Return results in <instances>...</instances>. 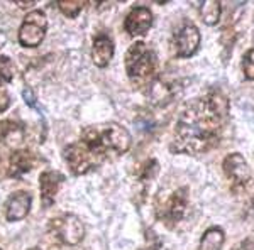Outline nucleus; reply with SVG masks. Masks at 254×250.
<instances>
[{"instance_id": "obj_13", "label": "nucleus", "mask_w": 254, "mask_h": 250, "mask_svg": "<svg viewBox=\"0 0 254 250\" xmlns=\"http://www.w3.org/2000/svg\"><path fill=\"white\" fill-rule=\"evenodd\" d=\"M32 196L27 191H15L5 201V218L9 221H19L26 218L31 211Z\"/></svg>"}, {"instance_id": "obj_3", "label": "nucleus", "mask_w": 254, "mask_h": 250, "mask_svg": "<svg viewBox=\"0 0 254 250\" xmlns=\"http://www.w3.org/2000/svg\"><path fill=\"white\" fill-rule=\"evenodd\" d=\"M93 135H95L98 146L105 150L107 157L110 155H121L126 154L130 149V137L129 130L126 127L116 124V122H110V124L100 125V127H92Z\"/></svg>"}, {"instance_id": "obj_1", "label": "nucleus", "mask_w": 254, "mask_h": 250, "mask_svg": "<svg viewBox=\"0 0 254 250\" xmlns=\"http://www.w3.org/2000/svg\"><path fill=\"white\" fill-rule=\"evenodd\" d=\"M227 115L229 100L220 88H210L203 97L187 101L176 118L170 150L190 155L208 152L220 142Z\"/></svg>"}, {"instance_id": "obj_26", "label": "nucleus", "mask_w": 254, "mask_h": 250, "mask_svg": "<svg viewBox=\"0 0 254 250\" xmlns=\"http://www.w3.org/2000/svg\"><path fill=\"white\" fill-rule=\"evenodd\" d=\"M29 250H41V249H38V247H34V249H29Z\"/></svg>"}, {"instance_id": "obj_12", "label": "nucleus", "mask_w": 254, "mask_h": 250, "mask_svg": "<svg viewBox=\"0 0 254 250\" xmlns=\"http://www.w3.org/2000/svg\"><path fill=\"white\" fill-rule=\"evenodd\" d=\"M64 183V176L58 171H44L39 176V190H41V201L44 208H49L55 203L60 186Z\"/></svg>"}, {"instance_id": "obj_22", "label": "nucleus", "mask_w": 254, "mask_h": 250, "mask_svg": "<svg viewBox=\"0 0 254 250\" xmlns=\"http://www.w3.org/2000/svg\"><path fill=\"white\" fill-rule=\"evenodd\" d=\"M158 171H159L158 161L156 159H149V161H146L142 164L141 171H139V179H142V181H151V179L158 174Z\"/></svg>"}, {"instance_id": "obj_7", "label": "nucleus", "mask_w": 254, "mask_h": 250, "mask_svg": "<svg viewBox=\"0 0 254 250\" xmlns=\"http://www.w3.org/2000/svg\"><path fill=\"white\" fill-rule=\"evenodd\" d=\"M48 19L43 10H32L24 17L19 27V43L24 48H36L46 38Z\"/></svg>"}, {"instance_id": "obj_23", "label": "nucleus", "mask_w": 254, "mask_h": 250, "mask_svg": "<svg viewBox=\"0 0 254 250\" xmlns=\"http://www.w3.org/2000/svg\"><path fill=\"white\" fill-rule=\"evenodd\" d=\"M22 95H24V100H26V103L29 105L31 108H38V101H36V95H34V92H32L31 88H24Z\"/></svg>"}, {"instance_id": "obj_20", "label": "nucleus", "mask_w": 254, "mask_h": 250, "mask_svg": "<svg viewBox=\"0 0 254 250\" xmlns=\"http://www.w3.org/2000/svg\"><path fill=\"white\" fill-rule=\"evenodd\" d=\"M14 78V63L10 58L0 54V83H10Z\"/></svg>"}, {"instance_id": "obj_18", "label": "nucleus", "mask_w": 254, "mask_h": 250, "mask_svg": "<svg viewBox=\"0 0 254 250\" xmlns=\"http://www.w3.org/2000/svg\"><path fill=\"white\" fill-rule=\"evenodd\" d=\"M220 14H222V5L220 2H203L200 5V15H202V20L208 26H214L217 24V20L220 19Z\"/></svg>"}, {"instance_id": "obj_21", "label": "nucleus", "mask_w": 254, "mask_h": 250, "mask_svg": "<svg viewBox=\"0 0 254 250\" xmlns=\"http://www.w3.org/2000/svg\"><path fill=\"white\" fill-rule=\"evenodd\" d=\"M241 68H243L246 80L253 81L254 80V48L248 49V51L244 52L243 61H241Z\"/></svg>"}, {"instance_id": "obj_4", "label": "nucleus", "mask_w": 254, "mask_h": 250, "mask_svg": "<svg viewBox=\"0 0 254 250\" xmlns=\"http://www.w3.org/2000/svg\"><path fill=\"white\" fill-rule=\"evenodd\" d=\"M63 155H64V159H66L71 173L76 176L87 174L90 171L97 169V167L105 161L95 149H92V147L88 144H85L83 141L73 142V144L66 146L63 150Z\"/></svg>"}, {"instance_id": "obj_25", "label": "nucleus", "mask_w": 254, "mask_h": 250, "mask_svg": "<svg viewBox=\"0 0 254 250\" xmlns=\"http://www.w3.org/2000/svg\"><path fill=\"white\" fill-rule=\"evenodd\" d=\"M161 249V242H159V239L154 240V244H151L149 247H146V249H142V250H159Z\"/></svg>"}, {"instance_id": "obj_17", "label": "nucleus", "mask_w": 254, "mask_h": 250, "mask_svg": "<svg viewBox=\"0 0 254 250\" xmlns=\"http://www.w3.org/2000/svg\"><path fill=\"white\" fill-rule=\"evenodd\" d=\"M225 242V233L222 227H210L200 239L196 250H222Z\"/></svg>"}, {"instance_id": "obj_16", "label": "nucleus", "mask_w": 254, "mask_h": 250, "mask_svg": "<svg viewBox=\"0 0 254 250\" xmlns=\"http://www.w3.org/2000/svg\"><path fill=\"white\" fill-rule=\"evenodd\" d=\"M0 137L10 147H17L24 141V129L17 122H0Z\"/></svg>"}, {"instance_id": "obj_19", "label": "nucleus", "mask_w": 254, "mask_h": 250, "mask_svg": "<svg viewBox=\"0 0 254 250\" xmlns=\"http://www.w3.org/2000/svg\"><path fill=\"white\" fill-rule=\"evenodd\" d=\"M85 3L80 0H60L58 2V9L63 12L66 17H76L83 9Z\"/></svg>"}, {"instance_id": "obj_6", "label": "nucleus", "mask_w": 254, "mask_h": 250, "mask_svg": "<svg viewBox=\"0 0 254 250\" xmlns=\"http://www.w3.org/2000/svg\"><path fill=\"white\" fill-rule=\"evenodd\" d=\"M188 208V190L185 186L171 193L163 203L156 204V216L168 228H173L183 220Z\"/></svg>"}, {"instance_id": "obj_5", "label": "nucleus", "mask_w": 254, "mask_h": 250, "mask_svg": "<svg viewBox=\"0 0 254 250\" xmlns=\"http://www.w3.org/2000/svg\"><path fill=\"white\" fill-rule=\"evenodd\" d=\"M49 232L64 245H78L85 237V225L76 215L63 213L49 221Z\"/></svg>"}, {"instance_id": "obj_24", "label": "nucleus", "mask_w": 254, "mask_h": 250, "mask_svg": "<svg viewBox=\"0 0 254 250\" xmlns=\"http://www.w3.org/2000/svg\"><path fill=\"white\" fill-rule=\"evenodd\" d=\"M5 176H9V161L5 162V157L0 154V181H2Z\"/></svg>"}, {"instance_id": "obj_11", "label": "nucleus", "mask_w": 254, "mask_h": 250, "mask_svg": "<svg viewBox=\"0 0 254 250\" xmlns=\"http://www.w3.org/2000/svg\"><path fill=\"white\" fill-rule=\"evenodd\" d=\"M154 17L153 12L149 10V7L139 5L134 7L132 10L127 14V17L124 20V29L129 36L136 38V36H144L147 31L153 27Z\"/></svg>"}, {"instance_id": "obj_15", "label": "nucleus", "mask_w": 254, "mask_h": 250, "mask_svg": "<svg viewBox=\"0 0 254 250\" xmlns=\"http://www.w3.org/2000/svg\"><path fill=\"white\" fill-rule=\"evenodd\" d=\"M36 166V155L31 150L15 149L9 157V176L10 178H20Z\"/></svg>"}, {"instance_id": "obj_2", "label": "nucleus", "mask_w": 254, "mask_h": 250, "mask_svg": "<svg viewBox=\"0 0 254 250\" xmlns=\"http://www.w3.org/2000/svg\"><path fill=\"white\" fill-rule=\"evenodd\" d=\"M126 73L136 87H149L156 76L158 58L154 49L144 41H136L126 52Z\"/></svg>"}, {"instance_id": "obj_8", "label": "nucleus", "mask_w": 254, "mask_h": 250, "mask_svg": "<svg viewBox=\"0 0 254 250\" xmlns=\"http://www.w3.org/2000/svg\"><path fill=\"white\" fill-rule=\"evenodd\" d=\"M200 31L195 24L183 22L173 36V48L178 58H190L200 48Z\"/></svg>"}, {"instance_id": "obj_9", "label": "nucleus", "mask_w": 254, "mask_h": 250, "mask_svg": "<svg viewBox=\"0 0 254 250\" xmlns=\"http://www.w3.org/2000/svg\"><path fill=\"white\" fill-rule=\"evenodd\" d=\"M222 169L227 179L231 181V186L234 191L244 188L251 179V167L244 159V155H241L239 152L225 155L222 161Z\"/></svg>"}, {"instance_id": "obj_10", "label": "nucleus", "mask_w": 254, "mask_h": 250, "mask_svg": "<svg viewBox=\"0 0 254 250\" xmlns=\"http://www.w3.org/2000/svg\"><path fill=\"white\" fill-rule=\"evenodd\" d=\"M180 88L178 83L166 78H154L151 85L147 87V98L153 105L156 106H166L175 100L178 95Z\"/></svg>"}, {"instance_id": "obj_14", "label": "nucleus", "mask_w": 254, "mask_h": 250, "mask_svg": "<svg viewBox=\"0 0 254 250\" xmlns=\"http://www.w3.org/2000/svg\"><path fill=\"white\" fill-rule=\"evenodd\" d=\"M114 41L110 39V36H107L105 32H100L93 38V46H92V59L95 63V66L98 68H105L109 66V63L114 58Z\"/></svg>"}]
</instances>
